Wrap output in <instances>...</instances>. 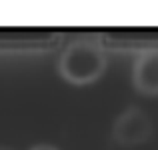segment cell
<instances>
[{"label": "cell", "mask_w": 158, "mask_h": 150, "mask_svg": "<svg viewBox=\"0 0 158 150\" xmlns=\"http://www.w3.org/2000/svg\"><path fill=\"white\" fill-rule=\"evenodd\" d=\"M106 70V52L94 40L68 44L58 60V74L74 86L92 84Z\"/></svg>", "instance_id": "obj_1"}, {"label": "cell", "mask_w": 158, "mask_h": 150, "mask_svg": "<svg viewBox=\"0 0 158 150\" xmlns=\"http://www.w3.org/2000/svg\"><path fill=\"white\" fill-rule=\"evenodd\" d=\"M150 118L138 108H128L126 112H122L112 126L114 140L120 142L122 146H136V144L144 142L150 136Z\"/></svg>", "instance_id": "obj_2"}, {"label": "cell", "mask_w": 158, "mask_h": 150, "mask_svg": "<svg viewBox=\"0 0 158 150\" xmlns=\"http://www.w3.org/2000/svg\"><path fill=\"white\" fill-rule=\"evenodd\" d=\"M132 84L146 96H158V50H148L132 68Z\"/></svg>", "instance_id": "obj_3"}, {"label": "cell", "mask_w": 158, "mask_h": 150, "mask_svg": "<svg viewBox=\"0 0 158 150\" xmlns=\"http://www.w3.org/2000/svg\"><path fill=\"white\" fill-rule=\"evenodd\" d=\"M30 150H58V148L52 146V144H44V142H42V144H36V146H32Z\"/></svg>", "instance_id": "obj_4"}]
</instances>
